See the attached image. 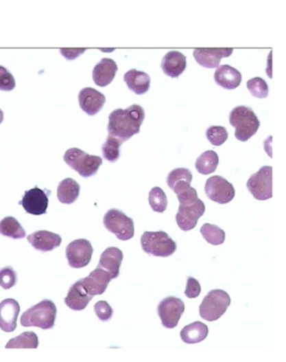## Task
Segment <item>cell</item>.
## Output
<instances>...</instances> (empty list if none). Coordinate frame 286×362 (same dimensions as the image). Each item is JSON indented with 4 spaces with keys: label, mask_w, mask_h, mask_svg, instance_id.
Instances as JSON below:
<instances>
[{
    "label": "cell",
    "mask_w": 286,
    "mask_h": 362,
    "mask_svg": "<svg viewBox=\"0 0 286 362\" xmlns=\"http://www.w3.org/2000/svg\"><path fill=\"white\" fill-rule=\"evenodd\" d=\"M39 341L36 334L32 331L24 332L16 338L11 339L6 349H36Z\"/></svg>",
    "instance_id": "obj_30"
},
{
    "label": "cell",
    "mask_w": 286,
    "mask_h": 362,
    "mask_svg": "<svg viewBox=\"0 0 286 362\" xmlns=\"http://www.w3.org/2000/svg\"><path fill=\"white\" fill-rule=\"evenodd\" d=\"M247 88L258 99H265L269 95V86L261 78H251L247 82Z\"/></svg>",
    "instance_id": "obj_34"
},
{
    "label": "cell",
    "mask_w": 286,
    "mask_h": 362,
    "mask_svg": "<svg viewBox=\"0 0 286 362\" xmlns=\"http://www.w3.org/2000/svg\"><path fill=\"white\" fill-rule=\"evenodd\" d=\"M205 192L211 201L220 205L231 202L235 196L233 184L220 176H213L206 180Z\"/></svg>",
    "instance_id": "obj_9"
},
{
    "label": "cell",
    "mask_w": 286,
    "mask_h": 362,
    "mask_svg": "<svg viewBox=\"0 0 286 362\" xmlns=\"http://www.w3.org/2000/svg\"><path fill=\"white\" fill-rule=\"evenodd\" d=\"M178 201L182 205H191L198 201V192L194 188H188L186 191L178 194Z\"/></svg>",
    "instance_id": "obj_40"
},
{
    "label": "cell",
    "mask_w": 286,
    "mask_h": 362,
    "mask_svg": "<svg viewBox=\"0 0 286 362\" xmlns=\"http://www.w3.org/2000/svg\"><path fill=\"white\" fill-rule=\"evenodd\" d=\"M112 278L106 271L97 267V269L92 271L88 277L80 279L82 286H84L86 291L89 295L93 297L101 295L108 288Z\"/></svg>",
    "instance_id": "obj_15"
},
{
    "label": "cell",
    "mask_w": 286,
    "mask_h": 362,
    "mask_svg": "<svg viewBox=\"0 0 286 362\" xmlns=\"http://www.w3.org/2000/svg\"><path fill=\"white\" fill-rule=\"evenodd\" d=\"M231 126L235 128V137L239 142H248L257 133L261 122L250 107L237 106L229 116Z\"/></svg>",
    "instance_id": "obj_2"
},
{
    "label": "cell",
    "mask_w": 286,
    "mask_h": 362,
    "mask_svg": "<svg viewBox=\"0 0 286 362\" xmlns=\"http://www.w3.org/2000/svg\"><path fill=\"white\" fill-rule=\"evenodd\" d=\"M208 327L204 323L195 321L183 328L180 338L187 344H197L208 337Z\"/></svg>",
    "instance_id": "obj_26"
},
{
    "label": "cell",
    "mask_w": 286,
    "mask_h": 362,
    "mask_svg": "<svg viewBox=\"0 0 286 362\" xmlns=\"http://www.w3.org/2000/svg\"><path fill=\"white\" fill-rule=\"evenodd\" d=\"M80 185L74 179H64L58 188L59 201L66 205H71L77 201L80 194Z\"/></svg>",
    "instance_id": "obj_27"
},
{
    "label": "cell",
    "mask_w": 286,
    "mask_h": 362,
    "mask_svg": "<svg viewBox=\"0 0 286 362\" xmlns=\"http://www.w3.org/2000/svg\"><path fill=\"white\" fill-rule=\"evenodd\" d=\"M17 282V274L11 267H6L0 270V286L3 289L13 288Z\"/></svg>",
    "instance_id": "obj_36"
},
{
    "label": "cell",
    "mask_w": 286,
    "mask_h": 362,
    "mask_svg": "<svg viewBox=\"0 0 286 362\" xmlns=\"http://www.w3.org/2000/svg\"><path fill=\"white\" fill-rule=\"evenodd\" d=\"M56 312L58 309L53 302L48 299L43 300L22 315L21 326L50 330L55 326Z\"/></svg>",
    "instance_id": "obj_3"
},
{
    "label": "cell",
    "mask_w": 286,
    "mask_h": 362,
    "mask_svg": "<svg viewBox=\"0 0 286 362\" xmlns=\"http://www.w3.org/2000/svg\"><path fill=\"white\" fill-rule=\"evenodd\" d=\"M93 248L90 241L85 239L75 240L67 247L66 256L69 266L73 269H82L91 262Z\"/></svg>",
    "instance_id": "obj_11"
},
{
    "label": "cell",
    "mask_w": 286,
    "mask_h": 362,
    "mask_svg": "<svg viewBox=\"0 0 286 362\" xmlns=\"http://www.w3.org/2000/svg\"><path fill=\"white\" fill-rule=\"evenodd\" d=\"M186 56L178 51L167 52L161 62V69L165 75L171 78H178L186 70Z\"/></svg>",
    "instance_id": "obj_21"
},
{
    "label": "cell",
    "mask_w": 286,
    "mask_h": 362,
    "mask_svg": "<svg viewBox=\"0 0 286 362\" xmlns=\"http://www.w3.org/2000/svg\"><path fill=\"white\" fill-rule=\"evenodd\" d=\"M193 181V173L187 168H176L169 173L167 177L168 186L175 192L176 194L182 193L191 188Z\"/></svg>",
    "instance_id": "obj_25"
},
{
    "label": "cell",
    "mask_w": 286,
    "mask_h": 362,
    "mask_svg": "<svg viewBox=\"0 0 286 362\" xmlns=\"http://www.w3.org/2000/svg\"><path fill=\"white\" fill-rule=\"evenodd\" d=\"M128 88L138 95L147 93L150 86V78L145 71L132 69L128 71L123 76Z\"/></svg>",
    "instance_id": "obj_24"
},
{
    "label": "cell",
    "mask_w": 286,
    "mask_h": 362,
    "mask_svg": "<svg viewBox=\"0 0 286 362\" xmlns=\"http://www.w3.org/2000/svg\"><path fill=\"white\" fill-rule=\"evenodd\" d=\"M94 311L102 321H108L114 315V310L106 301H99L94 306Z\"/></svg>",
    "instance_id": "obj_38"
},
{
    "label": "cell",
    "mask_w": 286,
    "mask_h": 362,
    "mask_svg": "<svg viewBox=\"0 0 286 362\" xmlns=\"http://www.w3.org/2000/svg\"><path fill=\"white\" fill-rule=\"evenodd\" d=\"M123 142L122 139L108 135L107 141L102 146V152H103L105 159L110 162H115L118 160L120 157V147H121Z\"/></svg>",
    "instance_id": "obj_32"
},
{
    "label": "cell",
    "mask_w": 286,
    "mask_h": 362,
    "mask_svg": "<svg viewBox=\"0 0 286 362\" xmlns=\"http://www.w3.org/2000/svg\"><path fill=\"white\" fill-rule=\"evenodd\" d=\"M64 161L71 169L86 179L95 175L100 166L103 164L100 157L92 156L78 148L67 150L64 155Z\"/></svg>",
    "instance_id": "obj_6"
},
{
    "label": "cell",
    "mask_w": 286,
    "mask_h": 362,
    "mask_svg": "<svg viewBox=\"0 0 286 362\" xmlns=\"http://www.w3.org/2000/svg\"><path fill=\"white\" fill-rule=\"evenodd\" d=\"M149 203L152 210L157 213H163L167 209L168 201L163 188H153L150 192Z\"/></svg>",
    "instance_id": "obj_33"
},
{
    "label": "cell",
    "mask_w": 286,
    "mask_h": 362,
    "mask_svg": "<svg viewBox=\"0 0 286 362\" xmlns=\"http://www.w3.org/2000/svg\"><path fill=\"white\" fill-rule=\"evenodd\" d=\"M3 113L1 111V109H0V124L3 122Z\"/></svg>",
    "instance_id": "obj_41"
},
{
    "label": "cell",
    "mask_w": 286,
    "mask_h": 362,
    "mask_svg": "<svg viewBox=\"0 0 286 362\" xmlns=\"http://www.w3.org/2000/svg\"><path fill=\"white\" fill-rule=\"evenodd\" d=\"M123 259V254L120 249L108 247L101 255L99 266L100 269L107 271L112 279L119 276V269Z\"/></svg>",
    "instance_id": "obj_18"
},
{
    "label": "cell",
    "mask_w": 286,
    "mask_h": 362,
    "mask_svg": "<svg viewBox=\"0 0 286 362\" xmlns=\"http://www.w3.org/2000/svg\"><path fill=\"white\" fill-rule=\"evenodd\" d=\"M184 311H185V304L183 301L173 296L165 297L158 306V315L160 316L161 323L167 329H174L178 326Z\"/></svg>",
    "instance_id": "obj_10"
},
{
    "label": "cell",
    "mask_w": 286,
    "mask_h": 362,
    "mask_svg": "<svg viewBox=\"0 0 286 362\" xmlns=\"http://www.w3.org/2000/svg\"><path fill=\"white\" fill-rule=\"evenodd\" d=\"M16 88V80L13 75L5 67L0 65V90L11 91Z\"/></svg>",
    "instance_id": "obj_37"
},
{
    "label": "cell",
    "mask_w": 286,
    "mask_h": 362,
    "mask_svg": "<svg viewBox=\"0 0 286 362\" xmlns=\"http://www.w3.org/2000/svg\"><path fill=\"white\" fill-rule=\"evenodd\" d=\"M32 247L40 251L46 252L54 250L61 246L62 237L53 232L39 231L28 236L27 238Z\"/></svg>",
    "instance_id": "obj_19"
},
{
    "label": "cell",
    "mask_w": 286,
    "mask_h": 362,
    "mask_svg": "<svg viewBox=\"0 0 286 362\" xmlns=\"http://www.w3.org/2000/svg\"><path fill=\"white\" fill-rule=\"evenodd\" d=\"M232 48L195 49L193 56L199 65L206 69L219 67L222 58H228L233 54Z\"/></svg>",
    "instance_id": "obj_14"
},
{
    "label": "cell",
    "mask_w": 286,
    "mask_h": 362,
    "mask_svg": "<svg viewBox=\"0 0 286 362\" xmlns=\"http://www.w3.org/2000/svg\"><path fill=\"white\" fill-rule=\"evenodd\" d=\"M117 71L118 66L114 60L103 58L93 69V81L97 86L106 87L114 80Z\"/></svg>",
    "instance_id": "obj_20"
},
{
    "label": "cell",
    "mask_w": 286,
    "mask_h": 362,
    "mask_svg": "<svg viewBox=\"0 0 286 362\" xmlns=\"http://www.w3.org/2000/svg\"><path fill=\"white\" fill-rule=\"evenodd\" d=\"M104 224L120 240H129L134 236V220L119 210H108L104 216Z\"/></svg>",
    "instance_id": "obj_7"
},
{
    "label": "cell",
    "mask_w": 286,
    "mask_h": 362,
    "mask_svg": "<svg viewBox=\"0 0 286 362\" xmlns=\"http://www.w3.org/2000/svg\"><path fill=\"white\" fill-rule=\"evenodd\" d=\"M21 312L20 304L13 299L0 303V328L5 332H13L17 327V319Z\"/></svg>",
    "instance_id": "obj_17"
},
{
    "label": "cell",
    "mask_w": 286,
    "mask_h": 362,
    "mask_svg": "<svg viewBox=\"0 0 286 362\" xmlns=\"http://www.w3.org/2000/svg\"><path fill=\"white\" fill-rule=\"evenodd\" d=\"M141 242L143 251L146 253L160 258H168L178 249L175 241L164 231H146L143 234Z\"/></svg>",
    "instance_id": "obj_4"
},
{
    "label": "cell",
    "mask_w": 286,
    "mask_h": 362,
    "mask_svg": "<svg viewBox=\"0 0 286 362\" xmlns=\"http://www.w3.org/2000/svg\"><path fill=\"white\" fill-rule=\"evenodd\" d=\"M202 292L200 284L194 278L189 277L187 278V284L185 294L189 299H195Z\"/></svg>",
    "instance_id": "obj_39"
},
{
    "label": "cell",
    "mask_w": 286,
    "mask_h": 362,
    "mask_svg": "<svg viewBox=\"0 0 286 362\" xmlns=\"http://www.w3.org/2000/svg\"><path fill=\"white\" fill-rule=\"evenodd\" d=\"M206 207L201 199H198L193 205L179 207L176 220L179 228L184 231H189L198 225V221L204 214Z\"/></svg>",
    "instance_id": "obj_12"
},
{
    "label": "cell",
    "mask_w": 286,
    "mask_h": 362,
    "mask_svg": "<svg viewBox=\"0 0 286 362\" xmlns=\"http://www.w3.org/2000/svg\"><path fill=\"white\" fill-rule=\"evenodd\" d=\"M0 234L12 239H23L26 233L22 225L14 217H5L0 221Z\"/></svg>",
    "instance_id": "obj_29"
},
{
    "label": "cell",
    "mask_w": 286,
    "mask_h": 362,
    "mask_svg": "<svg viewBox=\"0 0 286 362\" xmlns=\"http://www.w3.org/2000/svg\"><path fill=\"white\" fill-rule=\"evenodd\" d=\"M219 163V158L214 150H206L195 161V168L202 175L212 174Z\"/></svg>",
    "instance_id": "obj_28"
},
{
    "label": "cell",
    "mask_w": 286,
    "mask_h": 362,
    "mask_svg": "<svg viewBox=\"0 0 286 362\" xmlns=\"http://www.w3.org/2000/svg\"><path fill=\"white\" fill-rule=\"evenodd\" d=\"M145 113L141 105L133 104L126 109H118L109 115L108 134L126 142L139 133Z\"/></svg>",
    "instance_id": "obj_1"
},
{
    "label": "cell",
    "mask_w": 286,
    "mask_h": 362,
    "mask_svg": "<svg viewBox=\"0 0 286 362\" xmlns=\"http://www.w3.org/2000/svg\"><path fill=\"white\" fill-rule=\"evenodd\" d=\"M93 296L89 295L82 286L80 280L71 286L69 293L65 299L67 306L74 311H82L88 306L89 302L93 299Z\"/></svg>",
    "instance_id": "obj_22"
},
{
    "label": "cell",
    "mask_w": 286,
    "mask_h": 362,
    "mask_svg": "<svg viewBox=\"0 0 286 362\" xmlns=\"http://www.w3.org/2000/svg\"><path fill=\"white\" fill-rule=\"evenodd\" d=\"M201 234L208 242L213 246H219L225 241V232L224 229L215 225L205 224L200 229Z\"/></svg>",
    "instance_id": "obj_31"
},
{
    "label": "cell",
    "mask_w": 286,
    "mask_h": 362,
    "mask_svg": "<svg viewBox=\"0 0 286 362\" xmlns=\"http://www.w3.org/2000/svg\"><path fill=\"white\" fill-rule=\"evenodd\" d=\"M247 188L257 201H263L272 198V168L265 166L259 169L248 180Z\"/></svg>",
    "instance_id": "obj_8"
},
{
    "label": "cell",
    "mask_w": 286,
    "mask_h": 362,
    "mask_svg": "<svg viewBox=\"0 0 286 362\" xmlns=\"http://www.w3.org/2000/svg\"><path fill=\"white\" fill-rule=\"evenodd\" d=\"M79 104L86 114L95 115L103 109L106 98L103 93L93 88L82 89L78 95Z\"/></svg>",
    "instance_id": "obj_16"
},
{
    "label": "cell",
    "mask_w": 286,
    "mask_h": 362,
    "mask_svg": "<svg viewBox=\"0 0 286 362\" xmlns=\"http://www.w3.org/2000/svg\"><path fill=\"white\" fill-rule=\"evenodd\" d=\"M214 80L217 84L225 89L232 90L238 88L242 82V74L239 70L229 65H221L214 73Z\"/></svg>",
    "instance_id": "obj_23"
},
{
    "label": "cell",
    "mask_w": 286,
    "mask_h": 362,
    "mask_svg": "<svg viewBox=\"0 0 286 362\" xmlns=\"http://www.w3.org/2000/svg\"><path fill=\"white\" fill-rule=\"evenodd\" d=\"M206 135L211 144L216 146L224 144L228 138V131L224 126H211L206 130Z\"/></svg>",
    "instance_id": "obj_35"
},
{
    "label": "cell",
    "mask_w": 286,
    "mask_h": 362,
    "mask_svg": "<svg viewBox=\"0 0 286 362\" xmlns=\"http://www.w3.org/2000/svg\"><path fill=\"white\" fill-rule=\"evenodd\" d=\"M231 304L230 296L222 289L210 291L202 300L199 312L203 319L216 321L223 316Z\"/></svg>",
    "instance_id": "obj_5"
},
{
    "label": "cell",
    "mask_w": 286,
    "mask_h": 362,
    "mask_svg": "<svg viewBox=\"0 0 286 362\" xmlns=\"http://www.w3.org/2000/svg\"><path fill=\"white\" fill-rule=\"evenodd\" d=\"M21 205L28 214L41 216L47 213L49 205L48 196L39 188L26 191Z\"/></svg>",
    "instance_id": "obj_13"
}]
</instances>
